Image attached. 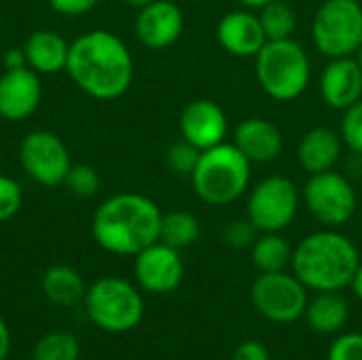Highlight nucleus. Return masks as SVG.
Returning <instances> with one entry per match:
<instances>
[{
    "label": "nucleus",
    "instance_id": "31",
    "mask_svg": "<svg viewBox=\"0 0 362 360\" xmlns=\"http://www.w3.org/2000/svg\"><path fill=\"white\" fill-rule=\"evenodd\" d=\"M23 204L21 187L15 178L0 174V223L11 221Z\"/></svg>",
    "mask_w": 362,
    "mask_h": 360
},
{
    "label": "nucleus",
    "instance_id": "35",
    "mask_svg": "<svg viewBox=\"0 0 362 360\" xmlns=\"http://www.w3.org/2000/svg\"><path fill=\"white\" fill-rule=\"evenodd\" d=\"M2 64H4V70H13V68H23V66H28L23 47H13V49H8V51L4 53V57H2Z\"/></svg>",
    "mask_w": 362,
    "mask_h": 360
},
{
    "label": "nucleus",
    "instance_id": "9",
    "mask_svg": "<svg viewBox=\"0 0 362 360\" xmlns=\"http://www.w3.org/2000/svg\"><path fill=\"white\" fill-rule=\"evenodd\" d=\"M303 202L308 212L327 229H337L352 221L356 212V191L352 182L339 172L312 174L303 187Z\"/></svg>",
    "mask_w": 362,
    "mask_h": 360
},
{
    "label": "nucleus",
    "instance_id": "24",
    "mask_svg": "<svg viewBox=\"0 0 362 360\" xmlns=\"http://www.w3.org/2000/svg\"><path fill=\"white\" fill-rule=\"evenodd\" d=\"M202 227L195 214L187 210H174L161 216V229H159V242L182 250L199 240Z\"/></svg>",
    "mask_w": 362,
    "mask_h": 360
},
{
    "label": "nucleus",
    "instance_id": "6",
    "mask_svg": "<svg viewBox=\"0 0 362 360\" xmlns=\"http://www.w3.org/2000/svg\"><path fill=\"white\" fill-rule=\"evenodd\" d=\"M83 303L89 320L106 333H127L136 329L144 316L140 291L117 276H104L87 286Z\"/></svg>",
    "mask_w": 362,
    "mask_h": 360
},
{
    "label": "nucleus",
    "instance_id": "12",
    "mask_svg": "<svg viewBox=\"0 0 362 360\" xmlns=\"http://www.w3.org/2000/svg\"><path fill=\"white\" fill-rule=\"evenodd\" d=\"M134 276L140 289L153 295H165L180 286L185 278V263L180 250L155 242L134 257Z\"/></svg>",
    "mask_w": 362,
    "mask_h": 360
},
{
    "label": "nucleus",
    "instance_id": "20",
    "mask_svg": "<svg viewBox=\"0 0 362 360\" xmlns=\"http://www.w3.org/2000/svg\"><path fill=\"white\" fill-rule=\"evenodd\" d=\"M28 68L38 74H59L66 70L70 42L55 30H36L23 42Z\"/></svg>",
    "mask_w": 362,
    "mask_h": 360
},
{
    "label": "nucleus",
    "instance_id": "4",
    "mask_svg": "<svg viewBox=\"0 0 362 360\" xmlns=\"http://www.w3.org/2000/svg\"><path fill=\"white\" fill-rule=\"evenodd\" d=\"M252 163L233 142H221L202 151L191 174L195 195L210 206H227L238 202L250 185Z\"/></svg>",
    "mask_w": 362,
    "mask_h": 360
},
{
    "label": "nucleus",
    "instance_id": "28",
    "mask_svg": "<svg viewBox=\"0 0 362 360\" xmlns=\"http://www.w3.org/2000/svg\"><path fill=\"white\" fill-rule=\"evenodd\" d=\"M199 155H202L199 149H195V146L189 144L187 140H180V142H174V144L168 149V153H165V163H168V168H170L174 174H178V176H189V178H191V174H193V170H195V166H197V161H199Z\"/></svg>",
    "mask_w": 362,
    "mask_h": 360
},
{
    "label": "nucleus",
    "instance_id": "17",
    "mask_svg": "<svg viewBox=\"0 0 362 360\" xmlns=\"http://www.w3.org/2000/svg\"><path fill=\"white\" fill-rule=\"evenodd\" d=\"M233 144L250 163H272L282 155L284 136L280 127L263 117H248L238 123Z\"/></svg>",
    "mask_w": 362,
    "mask_h": 360
},
{
    "label": "nucleus",
    "instance_id": "8",
    "mask_svg": "<svg viewBox=\"0 0 362 360\" xmlns=\"http://www.w3.org/2000/svg\"><path fill=\"white\" fill-rule=\"evenodd\" d=\"M250 299L255 310L276 325H291L303 318L310 301L308 286L295 274H286V269L259 274L252 282Z\"/></svg>",
    "mask_w": 362,
    "mask_h": 360
},
{
    "label": "nucleus",
    "instance_id": "34",
    "mask_svg": "<svg viewBox=\"0 0 362 360\" xmlns=\"http://www.w3.org/2000/svg\"><path fill=\"white\" fill-rule=\"evenodd\" d=\"M233 360H272V356H269V350L261 342L248 339L235 348Z\"/></svg>",
    "mask_w": 362,
    "mask_h": 360
},
{
    "label": "nucleus",
    "instance_id": "38",
    "mask_svg": "<svg viewBox=\"0 0 362 360\" xmlns=\"http://www.w3.org/2000/svg\"><path fill=\"white\" fill-rule=\"evenodd\" d=\"M238 2L244 4L246 8H261V6H265V4H269L274 0H238Z\"/></svg>",
    "mask_w": 362,
    "mask_h": 360
},
{
    "label": "nucleus",
    "instance_id": "27",
    "mask_svg": "<svg viewBox=\"0 0 362 360\" xmlns=\"http://www.w3.org/2000/svg\"><path fill=\"white\" fill-rule=\"evenodd\" d=\"M100 174L89 163H72L64 185L76 197H93L100 191Z\"/></svg>",
    "mask_w": 362,
    "mask_h": 360
},
{
    "label": "nucleus",
    "instance_id": "39",
    "mask_svg": "<svg viewBox=\"0 0 362 360\" xmlns=\"http://www.w3.org/2000/svg\"><path fill=\"white\" fill-rule=\"evenodd\" d=\"M123 2H125L127 6H132V8H138V11H140V8H144L146 4H151L153 0H123Z\"/></svg>",
    "mask_w": 362,
    "mask_h": 360
},
{
    "label": "nucleus",
    "instance_id": "32",
    "mask_svg": "<svg viewBox=\"0 0 362 360\" xmlns=\"http://www.w3.org/2000/svg\"><path fill=\"white\" fill-rule=\"evenodd\" d=\"M327 360H362V333L339 335L333 342Z\"/></svg>",
    "mask_w": 362,
    "mask_h": 360
},
{
    "label": "nucleus",
    "instance_id": "19",
    "mask_svg": "<svg viewBox=\"0 0 362 360\" xmlns=\"http://www.w3.org/2000/svg\"><path fill=\"white\" fill-rule=\"evenodd\" d=\"M344 151V140L335 129L314 127L303 134L297 146L299 166L312 176L320 172H329L335 168Z\"/></svg>",
    "mask_w": 362,
    "mask_h": 360
},
{
    "label": "nucleus",
    "instance_id": "33",
    "mask_svg": "<svg viewBox=\"0 0 362 360\" xmlns=\"http://www.w3.org/2000/svg\"><path fill=\"white\" fill-rule=\"evenodd\" d=\"M100 0H49L51 8L66 17H78L98 6Z\"/></svg>",
    "mask_w": 362,
    "mask_h": 360
},
{
    "label": "nucleus",
    "instance_id": "23",
    "mask_svg": "<svg viewBox=\"0 0 362 360\" xmlns=\"http://www.w3.org/2000/svg\"><path fill=\"white\" fill-rule=\"evenodd\" d=\"M252 265L261 274L272 272H284L293 261V248L286 242V238L280 236V231H267L257 238V242L250 248Z\"/></svg>",
    "mask_w": 362,
    "mask_h": 360
},
{
    "label": "nucleus",
    "instance_id": "1",
    "mask_svg": "<svg viewBox=\"0 0 362 360\" xmlns=\"http://www.w3.org/2000/svg\"><path fill=\"white\" fill-rule=\"evenodd\" d=\"M66 72L93 100L110 102L127 93L134 81L129 47L108 30H89L70 42Z\"/></svg>",
    "mask_w": 362,
    "mask_h": 360
},
{
    "label": "nucleus",
    "instance_id": "29",
    "mask_svg": "<svg viewBox=\"0 0 362 360\" xmlns=\"http://www.w3.org/2000/svg\"><path fill=\"white\" fill-rule=\"evenodd\" d=\"M339 136L354 155L362 157V100L344 110Z\"/></svg>",
    "mask_w": 362,
    "mask_h": 360
},
{
    "label": "nucleus",
    "instance_id": "5",
    "mask_svg": "<svg viewBox=\"0 0 362 360\" xmlns=\"http://www.w3.org/2000/svg\"><path fill=\"white\" fill-rule=\"evenodd\" d=\"M255 74L261 89L278 102H291L305 93L312 79L308 51L293 38L267 40L255 57Z\"/></svg>",
    "mask_w": 362,
    "mask_h": 360
},
{
    "label": "nucleus",
    "instance_id": "10",
    "mask_svg": "<svg viewBox=\"0 0 362 360\" xmlns=\"http://www.w3.org/2000/svg\"><path fill=\"white\" fill-rule=\"evenodd\" d=\"M299 191L286 176H267L248 195L246 216L261 231L286 229L299 212Z\"/></svg>",
    "mask_w": 362,
    "mask_h": 360
},
{
    "label": "nucleus",
    "instance_id": "11",
    "mask_svg": "<svg viewBox=\"0 0 362 360\" xmlns=\"http://www.w3.org/2000/svg\"><path fill=\"white\" fill-rule=\"evenodd\" d=\"M19 163L28 178L47 189L64 185L72 166L66 142L49 129H34L23 136L19 144Z\"/></svg>",
    "mask_w": 362,
    "mask_h": 360
},
{
    "label": "nucleus",
    "instance_id": "26",
    "mask_svg": "<svg viewBox=\"0 0 362 360\" xmlns=\"http://www.w3.org/2000/svg\"><path fill=\"white\" fill-rule=\"evenodd\" d=\"M81 359V344L68 331H53L42 335L34 350L32 360H78Z\"/></svg>",
    "mask_w": 362,
    "mask_h": 360
},
{
    "label": "nucleus",
    "instance_id": "25",
    "mask_svg": "<svg viewBox=\"0 0 362 360\" xmlns=\"http://www.w3.org/2000/svg\"><path fill=\"white\" fill-rule=\"evenodd\" d=\"M259 19L263 25V32L267 40H286L293 38V32L297 28V11L284 2V0H274L265 6L259 8Z\"/></svg>",
    "mask_w": 362,
    "mask_h": 360
},
{
    "label": "nucleus",
    "instance_id": "16",
    "mask_svg": "<svg viewBox=\"0 0 362 360\" xmlns=\"http://www.w3.org/2000/svg\"><path fill=\"white\" fill-rule=\"evenodd\" d=\"M320 95L335 110H346L362 100V68L354 55L329 59L320 74Z\"/></svg>",
    "mask_w": 362,
    "mask_h": 360
},
{
    "label": "nucleus",
    "instance_id": "36",
    "mask_svg": "<svg viewBox=\"0 0 362 360\" xmlns=\"http://www.w3.org/2000/svg\"><path fill=\"white\" fill-rule=\"evenodd\" d=\"M8 350H11V331L0 316V360H6Z\"/></svg>",
    "mask_w": 362,
    "mask_h": 360
},
{
    "label": "nucleus",
    "instance_id": "13",
    "mask_svg": "<svg viewBox=\"0 0 362 360\" xmlns=\"http://www.w3.org/2000/svg\"><path fill=\"white\" fill-rule=\"evenodd\" d=\"M178 129L182 140H187L199 151H206L225 142L229 132V119L223 106L214 100H193L182 108Z\"/></svg>",
    "mask_w": 362,
    "mask_h": 360
},
{
    "label": "nucleus",
    "instance_id": "22",
    "mask_svg": "<svg viewBox=\"0 0 362 360\" xmlns=\"http://www.w3.org/2000/svg\"><path fill=\"white\" fill-rule=\"evenodd\" d=\"M40 289L42 295L59 308H72L81 303L87 293V284L83 276L70 265L49 267L40 280Z\"/></svg>",
    "mask_w": 362,
    "mask_h": 360
},
{
    "label": "nucleus",
    "instance_id": "14",
    "mask_svg": "<svg viewBox=\"0 0 362 360\" xmlns=\"http://www.w3.org/2000/svg\"><path fill=\"white\" fill-rule=\"evenodd\" d=\"M42 100L40 74L32 68H13L0 74V119L17 123L32 117Z\"/></svg>",
    "mask_w": 362,
    "mask_h": 360
},
{
    "label": "nucleus",
    "instance_id": "30",
    "mask_svg": "<svg viewBox=\"0 0 362 360\" xmlns=\"http://www.w3.org/2000/svg\"><path fill=\"white\" fill-rule=\"evenodd\" d=\"M259 229L252 225V221L246 216V219H238V221H231L225 231H223V240L227 246L235 248V250H242V248H252V244L257 242L259 238Z\"/></svg>",
    "mask_w": 362,
    "mask_h": 360
},
{
    "label": "nucleus",
    "instance_id": "18",
    "mask_svg": "<svg viewBox=\"0 0 362 360\" xmlns=\"http://www.w3.org/2000/svg\"><path fill=\"white\" fill-rule=\"evenodd\" d=\"M216 40L235 57H257V53L265 47L267 36L259 15L250 11H231L218 21Z\"/></svg>",
    "mask_w": 362,
    "mask_h": 360
},
{
    "label": "nucleus",
    "instance_id": "21",
    "mask_svg": "<svg viewBox=\"0 0 362 360\" xmlns=\"http://www.w3.org/2000/svg\"><path fill=\"white\" fill-rule=\"evenodd\" d=\"M303 318L308 320L310 329L318 335H333L339 333L348 318H350V306L341 291H325L316 293L314 299L308 301Z\"/></svg>",
    "mask_w": 362,
    "mask_h": 360
},
{
    "label": "nucleus",
    "instance_id": "37",
    "mask_svg": "<svg viewBox=\"0 0 362 360\" xmlns=\"http://www.w3.org/2000/svg\"><path fill=\"white\" fill-rule=\"evenodd\" d=\"M350 286H352L354 295H356V297L362 301V261L358 263V267H356V274H354V278H352Z\"/></svg>",
    "mask_w": 362,
    "mask_h": 360
},
{
    "label": "nucleus",
    "instance_id": "2",
    "mask_svg": "<svg viewBox=\"0 0 362 360\" xmlns=\"http://www.w3.org/2000/svg\"><path fill=\"white\" fill-rule=\"evenodd\" d=\"M163 212L140 193H117L104 199L91 219V236L100 248L119 257H136L159 242Z\"/></svg>",
    "mask_w": 362,
    "mask_h": 360
},
{
    "label": "nucleus",
    "instance_id": "15",
    "mask_svg": "<svg viewBox=\"0 0 362 360\" xmlns=\"http://www.w3.org/2000/svg\"><path fill=\"white\" fill-rule=\"evenodd\" d=\"M185 30V15L172 0H153L138 11L134 32L138 40L148 49L172 47Z\"/></svg>",
    "mask_w": 362,
    "mask_h": 360
},
{
    "label": "nucleus",
    "instance_id": "40",
    "mask_svg": "<svg viewBox=\"0 0 362 360\" xmlns=\"http://www.w3.org/2000/svg\"><path fill=\"white\" fill-rule=\"evenodd\" d=\"M354 57L358 59V64H361V68H362V47L358 49V51H356V55H354Z\"/></svg>",
    "mask_w": 362,
    "mask_h": 360
},
{
    "label": "nucleus",
    "instance_id": "3",
    "mask_svg": "<svg viewBox=\"0 0 362 360\" xmlns=\"http://www.w3.org/2000/svg\"><path fill=\"white\" fill-rule=\"evenodd\" d=\"M361 263L358 248L335 229L305 236L293 250V274L308 291H344L350 286Z\"/></svg>",
    "mask_w": 362,
    "mask_h": 360
},
{
    "label": "nucleus",
    "instance_id": "7",
    "mask_svg": "<svg viewBox=\"0 0 362 360\" xmlns=\"http://www.w3.org/2000/svg\"><path fill=\"white\" fill-rule=\"evenodd\" d=\"M316 49L333 57L356 55L362 47V4L358 0H325L312 23Z\"/></svg>",
    "mask_w": 362,
    "mask_h": 360
}]
</instances>
